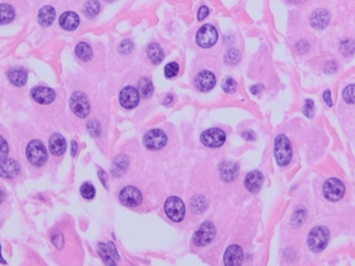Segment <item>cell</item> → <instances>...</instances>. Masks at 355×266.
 Segmentation results:
<instances>
[{
	"mask_svg": "<svg viewBox=\"0 0 355 266\" xmlns=\"http://www.w3.org/2000/svg\"><path fill=\"white\" fill-rule=\"evenodd\" d=\"M292 145L285 134L277 135L274 139V157L280 167H287L292 160Z\"/></svg>",
	"mask_w": 355,
	"mask_h": 266,
	"instance_id": "cell-1",
	"label": "cell"
},
{
	"mask_svg": "<svg viewBox=\"0 0 355 266\" xmlns=\"http://www.w3.org/2000/svg\"><path fill=\"white\" fill-rule=\"evenodd\" d=\"M329 237H331V233L326 227H315L308 237L309 249L314 253L322 252L328 245Z\"/></svg>",
	"mask_w": 355,
	"mask_h": 266,
	"instance_id": "cell-2",
	"label": "cell"
},
{
	"mask_svg": "<svg viewBox=\"0 0 355 266\" xmlns=\"http://www.w3.org/2000/svg\"><path fill=\"white\" fill-rule=\"evenodd\" d=\"M26 157L33 167H43L48 159V153L44 144L39 139L31 141L26 148Z\"/></svg>",
	"mask_w": 355,
	"mask_h": 266,
	"instance_id": "cell-3",
	"label": "cell"
},
{
	"mask_svg": "<svg viewBox=\"0 0 355 266\" xmlns=\"http://www.w3.org/2000/svg\"><path fill=\"white\" fill-rule=\"evenodd\" d=\"M70 107L74 115L80 119H85L91 111L90 101L82 92H75L70 98Z\"/></svg>",
	"mask_w": 355,
	"mask_h": 266,
	"instance_id": "cell-4",
	"label": "cell"
},
{
	"mask_svg": "<svg viewBox=\"0 0 355 266\" xmlns=\"http://www.w3.org/2000/svg\"><path fill=\"white\" fill-rule=\"evenodd\" d=\"M164 211L170 220L175 223H180L185 218L186 208L184 202L180 198L171 197L164 204Z\"/></svg>",
	"mask_w": 355,
	"mask_h": 266,
	"instance_id": "cell-5",
	"label": "cell"
},
{
	"mask_svg": "<svg viewBox=\"0 0 355 266\" xmlns=\"http://www.w3.org/2000/svg\"><path fill=\"white\" fill-rule=\"evenodd\" d=\"M345 195V185L338 178H329L323 185V196L331 202H338Z\"/></svg>",
	"mask_w": 355,
	"mask_h": 266,
	"instance_id": "cell-6",
	"label": "cell"
},
{
	"mask_svg": "<svg viewBox=\"0 0 355 266\" xmlns=\"http://www.w3.org/2000/svg\"><path fill=\"white\" fill-rule=\"evenodd\" d=\"M167 143L168 136L160 129H152L144 135V146L150 151H159Z\"/></svg>",
	"mask_w": 355,
	"mask_h": 266,
	"instance_id": "cell-7",
	"label": "cell"
},
{
	"mask_svg": "<svg viewBox=\"0 0 355 266\" xmlns=\"http://www.w3.org/2000/svg\"><path fill=\"white\" fill-rule=\"evenodd\" d=\"M218 33L211 24H205L196 33V43L201 48H210L217 42Z\"/></svg>",
	"mask_w": 355,
	"mask_h": 266,
	"instance_id": "cell-8",
	"label": "cell"
},
{
	"mask_svg": "<svg viewBox=\"0 0 355 266\" xmlns=\"http://www.w3.org/2000/svg\"><path fill=\"white\" fill-rule=\"evenodd\" d=\"M225 132L219 128H211L200 135V142L208 148H219L225 142Z\"/></svg>",
	"mask_w": 355,
	"mask_h": 266,
	"instance_id": "cell-9",
	"label": "cell"
},
{
	"mask_svg": "<svg viewBox=\"0 0 355 266\" xmlns=\"http://www.w3.org/2000/svg\"><path fill=\"white\" fill-rule=\"evenodd\" d=\"M215 234H216V229L214 225L210 222H205L194 234L193 242L197 247H206L211 244Z\"/></svg>",
	"mask_w": 355,
	"mask_h": 266,
	"instance_id": "cell-10",
	"label": "cell"
},
{
	"mask_svg": "<svg viewBox=\"0 0 355 266\" xmlns=\"http://www.w3.org/2000/svg\"><path fill=\"white\" fill-rule=\"evenodd\" d=\"M120 201L126 207H137L143 201V195L134 186H126L120 193Z\"/></svg>",
	"mask_w": 355,
	"mask_h": 266,
	"instance_id": "cell-11",
	"label": "cell"
},
{
	"mask_svg": "<svg viewBox=\"0 0 355 266\" xmlns=\"http://www.w3.org/2000/svg\"><path fill=\"white\" fill-rule=\"evenodd\" d=\"M120 103L124 108L132 109L135 108L139 104L141 100V95L139 92L133 86H126L120 93L119 96Z\"/></svg>",
	"mask_w": 355,
	"mask_h": 266,
	"instance_id": "cell-12",
	"label": "cell"
},
{
	"mask_svg": "<svg viewBox=\"0 0 355 266\" xmlns=\"http://www.w3.org/2000/svg\"><path fill=\"white\" fill-rule=\"evenodd\" d=\"M30 95L36 103L42 105L52 103L56 97V94L52 88L46 86H34L30 91Z\"/></svg>",
	"mask_w": 355,
	"mask_h": 266,
	"instance_id": "cell-13",
	"label": "cell"
},
{
	"mask_svg": "<svg viewBox=\"0 0 355 266\" xmlns=\"http://www.w3.org/2000/svg\"><path fill=\"white\" fill-rule=\"evenodd\" d=\"M21 167L17 160L12 158H4L0 160V177L5 179H14L19 176Z\"/></svg>",
	"mask_w": 355,
	"mask_h": 266,
	"instance_id": "cell-14",
	"label": "cell"
},
{
	"mask_svg": "<svg viewBox=\"0 0 355 266\" xmlns=\"http://www.w3.org/2000/svg\"><path fill=\"white\" fill-rule=\"evenodd\" d=\"M194 83L199 92H209L215 86L216 78H215V75L212 72L205 70L196 75Z\"/></svg>",
	"mask_w": 355,
	"mask_h": 266,
	"instance_id": "cell-15",
	"label": "cell"
},
{
	"mask_svg": "<svg viewBox=\"0 0 355 266\" xmlns=\"http://www.w3.org/2000/svg\"><path fill=\"white\" fill-rule=\"evenodd\" d=\"M243 259H244L243 251L237 245H233L227 248L223 257L224 264L227 266H235V265L242 264Z\"/></svg>",
	"mask_w": 355,
	"mask_h": 266,
	"instance_id": "cell-16",
	"label": "cell"
},
{
	"mask_svg": "<svg viewBox=\"0 0 355 266\" xmlns=\"http://www.w3.org/2000/svg\"><path fill=\"white\" fill-rule=\"evenodd\" d=\"M331 19H332V16H331V14H329V11L327 9L318 8L312 14V16L310 18V22L314 28L324 29L328 26L329 22H331Z\"/></svg>",
	"mask_w": 355,
	"mask_h": 266,
	"instance_id": "cell-17",
	"label": "cell"
},
{
	"mask_svg": "<svg viewBox=\"0 0 355 266\" xmlns=\"http://www.w3.org/2000/svg\"><path fill=\"white\" fill-rule=\"evenodd\" d=\"M49 150L54 156H61L67 150L66 138L60 133H53L49 138Z\"/></svg>",
	"mask_w": 355,
	"mask_h": 266,
	"instance_id": "cell-18",
	"label": "cell"
},
{
	"mask_svg": "<svg viewBox=\"0 0 355 266\" xmlns=\"http://www.w3.org/2000/svg\"><path fill=\"white\" fill-rule=\"evenodd\" d=\"M263 182H264L263 174L259 171H252L247 174L244 184L248 192L256 194L261 189Z\"/></svg>",
	"mask_w": 355,
	"mask_h": 266,
	"instance_id": "cell-19",
	"label": "cell"
},
{
	"mask_svg": "<svg viewBox=\"0 0 355 266\" xmlns=\"http://www.w3.org/2000/svg\"><path fill=\"white\" fill-rule=\"evenodd\" d=\"M79 17L74 11H66L59 18V25L62 29L72 31L78 27L79 25Z\"/></svg>",
	"mask_w": 355,
	"mask_h": 266,
	"instance_id": "cell-20",
	"label": "cell"
},
{
	"mask_svg": "<svg viewBox=\"0 0 355 266\" xmlns=\"http://www.w3.org/2000/svg\"><path fill=\"white\" fill-rule=\"evenodd\" d=\"M219 171L222 180H224L225 182H231L237 178L239 168L238 164L233 161H225L221 163Z\"/></svg>",
	"mask_w": 355,
	"mask_h": 266,
	"instance_id": "cell-21",
	"label": "cell"
},
{
	"mask_svg": "<svg viewBox=\"0 0 355 266\" xmlns=\"http://www.w3.org/2000/svg\"><path fill=\"white\" fill-rule=\"evenodd\" d=\"M9 82L15 86H23L27 81V71L23 68H12L8 71Z\"/></svg>",
	"mask_w": 355,
	"mask_h": 266,
	"instance_id": "cell-22",
	"label": "cell"
},
{
	"mask_svg": "<svg viewBox=\"0 0 355 266\" xmlns=\"http://www.w3.org/2000/svg\"><path fill=\"white\" fill-rule=\"evenodd\" d=\"M55 19V9L50 6L45 5L39 10V15H37V22L43 27H48L50 25H52Z\"/></svg>",
	"mask_w": 355,
	"mask_h": 266,
	"instance_id": "cell-23",
	"label": "cell"
},
{
	"mask_svg": "<svg viewBox=\"0 0 355 266\" xmlns=\"http://www.w3.org/2000/svg\"><path fill=\"white\" fill-rule=\"evenodd\" d=\"M147 54L151 62L154 65H159L164 58V52L161 46L157 43H152L147 48Z\"/></svg>",
	"mask_w": 355,
	"mask_h": 266,
	"instance_id": "cell-24",
	"label": "cell"
},
{
	"mask_svg": "<svg viewBox=\"0 0 355 266\" xmlns=\"http://www.w3.org/2000/svg\"><path fill=\"white\" fill-rule=\"evenodd\" d=\"M16 11L11 5L6 3L0 4V25L10 23L15 19Z\"/></svg>",
	"mask_w": 355,
	"mask_h": 266,
	"instance_id": "cell-25",
	"label": "cell"
},
{
	"mask_svg": "<svg viewBox=\"0 0 355 266\" xmlns=\"http://www.w3.org/2000/svg\"><path fill=\"white\" fill-rule=\"evenodd\" d=\"M75 53L82 61H88L93 57L92 47L85 42H80L75 48Z\"/></svg>",
	"mask_w": 355,
	"mask_h": 266,
	"instance_id": "cell-26",
	"label": "cell"
},
{
	"mask_svg": "<svg viewBox=\"0 0 355 266\" xmlns=\"http://www.w3.org/2000/svg\"><path fill=\"white\" fill-rule=\"evenodd\" d=\"M100 11V2L98 0H87L83 7L84 15L88 18H94Z\"/></svg>",
	"mask_w": 355,
	"mask_h": 266,
	"instance_id": "cell-27",
	"label": "cell"
},
{
	"mask_svg": "<svg viewBox=\"0 0 355 266\" xmlns=\"http://www.w3.org/2000/svg\"><path fill=\"white\" fill-rule=\"evenodd\" d=\"M97 251L99 253V255L101 256V258H102L103 262L106 265H110V266H115L116 265V262L113 261L112 256L110 255V253H109L108 248H107L106 245H104L102 243H99L98 246H97Z\"/></svg>",
	"mask_w": 355,
	"mask_h": 266,
	"instance_id": "cell-28",
	"label": "cell"
},
{
	"mask_svg": "<svg viewBox=\"0 0 355 266\" xmlns=\"http://www.w3.org/2000/svg\"><path fill=\"white\" fill-rule=\"evenodd\" d=\"M138 87H139V91H141V93L143 94V96L145 98H150L152 95H153L154 86H153V83H152V81L149 78L144 77L139 80Z\"/></svg>",
	"mask_w": 355,
	"mask_h": 266,
	"instance_id": "cell-29",
	"label": "cell"
},
{
	"mask_svg": "<svg viewBox=\"0 0 355 266\" xmlns=\"http://www.w3.org/2000/svg\"><path fill=\"white\" fill-rule=\"evenodd\" d=\"M241 54L237 49L232 48L230 50H227V52L224 55V62L229 66H235L240 61Z\"/></svg>",
	"mask_w": 355,
	"mask_h": 266,
	"instance_id": "cell-30",
	"label": "cell"
},
{
	"mask_svg": "<svg viewBox=\"0 0 355 266\" xmlns=\"http://www.w3.org/2000/svg\"><path fill=\"white\" fill-rule=\"evenodd\" d=\"M80 194L86 200H93L96 195V189L90 182H85L80 187Z\"/></svg>",
	"mask_w": 355,
	"mask_h": 266,
	"instance_id": "cell-31",
	"label": "cell"
},
{
	"mask_svg": "<svg viewBox=\"0 0 355 266\" xmlns=\"http://www.w3.org/2000/svg\"><path fill=\"white\" fill-rule=\"evenodd\" d=\"M341 52L345 56H351L355 52V43L352 40H345L340 45Z\"/></svg>",
	"mask_w": 355,
	"mask_h": 266,
	"instance_id": "cell-32",
	"label": "cell"
},
{
	"mask_svg": "<svg viewBox=\"0 0 355 266\" xmlns=\"http://www.w3.org/2000/svg\"><path fill=\"white\" fill-rule=\"evenodd\" d=\"M343 99L348 104H355V84H350L344 88Z\"/></svg>",
	"mask_w": 355,
	"mask_h": 266,
	"instance_id": "cell-33",
	"label": "cell"
},
{
	"mask_svg": "<svg viewBox=\"0 0 355 266\" xmlns=\"http://www.w3.org/2000/svg\"><path fill=\"white\" fill-rule=\"evenodd\" d=\"M191 208L196 213L204 211L205 208H206V200H205V198L201 197V196L194 197L192 199V201H191Z\"/></svg>",
	"mask_w": 355,
	"mask_h": 266,
	"instance_id": "cell-34",
	"label": "cell"
},
{
	"mask_svg": "<svg viewBox=\"0 0 355 266\" xmlns=\"http://www.w3.org/2000/svg\"><path fill=\"white\" fill-rule=\"evenodd\" d=\"M222 90L225 92V93H229V94H234L236 91H237V82L234 78L232 77H226L224 78V80L222 81Z\"/></svg>",
	"mask_w": 355,
	"mask_h": 266,
	"instance_id": "cell-35",
	"label": "cell"
},
{
	"mask_svg": "<svg viewBox=\"0 0 355 266\" xmlns=\"http://www.w3.org/2000/svg\"><path fill=\"white\" fill-rule=\"evenodd\" d=\"M179 73V65L176 61H172L164 68V75L167 78H173Z\"/></svg>",
	"mask_w": 355,
	"mask_h": 266,
	"instance_id": "cell-36",
	"label": "cell"
},
{
	"mask_svg": "<svg viewBox=\"0 0 355 266\" xmlns=\"http://www.w3.org/2000/svg\"><path fill=\"white\" fill-rule=\"evenodd\" d=\"M86 128L87 131L94 137H97L101 134V124L97 120H92L88 122Z\"/></svg>",
	"mask_w": 355,
	"mask_h": 266,
	"instance_id": "cell-37",
	"label": "cell"
},
{
	"mask_svg": "<svg viewBox=\"0 0 355 266\" xmlns=\"http://www.w3.org/2000/svg\"><path fill=\"white\" fill-rule=\"evenodd\" d=\"M303 113L304 116H307L308 118L312 119L315 115V103L313 102V100L308 99L306 101V103H304L303 106Z\"/></svg>",
	"mask_w": 355,
	"mask_h": 266,
	"instance_id": "cell-38",
	"label": "cell"
},
{
	"mask_svg": "<svg viewBox=\"0 0 355 266\" xmlns=\"http://www.w3.org/2000/svg\"><path fill=\"white\" fill-rule=\"evenodd\" d=\"M132 50H133V43L130 40H124L119 46V51L122 54H129L132 52Z\"/></svg>",
	"mask_w": 355,
	"mask_h": 266,
	"instance_id": "cell-39",
	"label": "cell"
},
{
	"mask_svg": "<svg viewBox=\"0 0 355 266\" xmlns=\"http://www.w3.org/2000/svg\"><path fill=\"white\" fill-rule=\"evenodd\" d=\"M8 153H9V148L7 142L2 136H0V160L6 158Z\"/></svg>",
	"mask_w": 355,
	"mask_h": 266,
	"instance_id": "cell-40",
	"label": "cell"
},
{
	"mask_svg": "<svg viewBox=\"0 0 355 266\" xmlns=\"http://www.w3.org/2000/svg\"><path fill=\"white\" fill-rule=\"evenodd\" d=\"M51 239H52L53 245H54L57 249L60 250V249L63 247V237H62V235H61L60 233L55 234L54 236L51 237Z\"/></svg>",
	"mask_w": 355,
	"mask_h": 266,
	"instance_id": "cell-41",
	"label": "cell"
},
{
	"mask_svg": "<svg viewBox=\"0 0 355 266\" xmlns=\"http://www.w3.org/2000/svg\"><path fill=\"white\" fill-rule=\"evenodd\" d=\"M209 15V8L207 6H200L197 11V20L201 21L204 20Z\"/></svg>",
	"mask_w": 355,
	"mask_h": 266,
	"instance_id": "cell-42",
	"label": "cell"
},
{
	"mask_svg": "<svg viewBox=\"0 0 355 266\" xmlns=\"http://www.w3.org/2000/svg\"><path fill=\"white\" fill-rule=\"evenodd\" d=\"M323 99H324V102L327 104V106L332 107V106L334 105L333 97H332V92L329 91V90H326V91L323 93Z\"/></svg>",
	"mask_w": 355,
	"mask_h": 266,
	"instance_id": "cell-43",
	"label": "cell"
},
{
	"mask_svg": "<svg viewBox=\"0 0 355 266\" xmlns=\"http://www.w3.org/2000/svg\"><path fill=\"white\" fill-rule=\"evenodd\" d=\"M107 248H108V251H109V253H110V255L113 257V259L120 260V256H119V254H118V251H117L115 245H113V243L109 242Z\"/></svg>",
	"mask_w": 355,
	"mask_h": 266,
	"instance_id": "cell-44",
	"label": "cell"
},
{
	"mask_svg": "<svg viewBox=\"0 0 355 266\" xmlns=\"http://www.w3.org/2000/svg\"><path fill=\"white\" fill-rule=\"evenodd\" d=\"M296 47H297V50H298L299 52H306V51H308V50H309L310 45H309V43H308L307 41H300V42L297 44Z\"/></svg>",
	"mask_w": 355,
	"mask_h": 266,
	"instance_id": "cell-45",
	"label": "cell"
},
{
	"mask_svg": "<svg viewBox=\"0 0 355 266\" xmlns=\"http://www.w3.org/2000/svg\"><path fill=\"white\" fill-rule=\"evenodd\" d=\"M325 72L326 73H335L338 69V66L336 62L333 60V61H328L327 64H326V67H325Z\"/></svg>",
	"mask_w": 355,
	"mask_h": 266,
	"instance_id": "cell-46",
	"label": "cell"
},
{
	"mask_svg": "<svg viewBox=\"0 0 355 266\" xmlns=\"http://www.w3.org/2000/svg\"><path fill=\"white\" fill-rule=\"evenodd\" d=\"M243 137L246 139V141H248V142L255 141V139H256L255 133L251 132V131H246V132H244V133H243Z\"/></svg>",
	"mask_w": 355,
	"mask_h": 266,
	"instance_id": "cell-47",
	"label": "cell"
},
{
	"mask_svg": "<svg viewBox=\"0 0 355 266\" xmlns=\"http://www.w3.org/2000/svg\"><path fill=\"white\" fill-rule=\"evenodd\" d=\"M76 152H77V143L73 141L72 142V156L76 155Z\"/></svg>",
	"mask_w": 355,
	"mask_h": 266,
	"instance_id": "cell-48",
	"label": "cell"
},
{
	"mask_svg": "<svg viewBox=\"0 0 355 266\" xmlns=\"http://www.w3.org/2000/svg\"><path fill=\"white\" fill-rule=\"evenodd\" d=\"M259 87H261V85H259V84H257V85H253V86H251L250 87V91H251V93L252 94H258L259 92H260V90H259Z\"/></svg>",
	"mask_w": 355,
	"mask_h": 266,
	"instance_id": "cell-49",
	"label": "cell"
},
{
	"mask_svg": "<svg viewBox=\"0 0 355 266\" xmlns=\"http://www.w3.org/2000/svg\"><path fill=\"white\" fill-rule=\"evenodd\" d=\"M4 199H5V194L3 192V189L0 187V204H1V203L4 201Z\"/></svg>",
	"mask_w": 355,
	"mask_h": 266,
	"instance_id": "cell-50",
	"label": "cell"
},
{
	"mask_svg": "<svg viewBox=\"0 0 355 266\" xmlns=\"http://www.w3.org/2000/svg\"><path fill=\"white\" fill-rule=\"evenodd\" d=\"M291 2H294V3H299V2H302L303 0H290Z\"/></svg>",
	"mask_w": 355,
	"mask_h": 266,
	"instance_id": "cell-51",
	"label": "cell"
},
{
	"mask_svg": "<svg viewBox=\"0 0 355 266\" xmlns=\"http://www.w3.org/2000/svg\"><path fill=\"white\" fill-rule=\"evenodd\" d=\"M105 1H107V2H112V1H115V0H105Z\"/></svg>",
	"mask_w": 355,
	"mask_h": 266,
	"instance_id": "cell-52",
	"label": "cell"
}]
</instances>
